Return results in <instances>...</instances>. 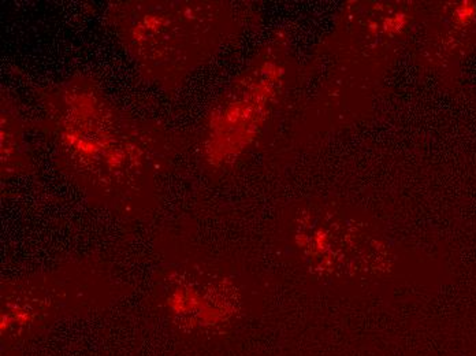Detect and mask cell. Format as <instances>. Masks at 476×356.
Segmentation results:
<instances>
[{"label":"cell","mask_w":476,"mask_h":356,"mask_svg":"<svg viewBox=\"0 0 476 356\" xmlns=\"http://www.w3.org/2000/svg\"><path fill=\"white\" fill-rule=\"evenodd\" d=\"M55 137L62 158L86 181H144L151 163L136 127L91 88L55 95Z\"/></svg>","instance_id":"1"},{"label":"cell","mask_w":476,"mask_h":356,"mask_svg":"<svg viewBox=\"0 0 476 356\" xmlns=\"http://www.w3.org/2000/svg\"><path fill=\"white\" fill-rule=\"evenodd\" d=\"M281 71L272 64L253 70L246 80L238 82L226 100L216 107L210 123L211 159L227 162L250 143L270 110L277 93Z\"/></svg>","instance_id":"2"},{"label":"cell","mask_w":476,"mask_h":356,"mask_svg":"<svg viewBox=\"0 0 476 356\" xmlns=\"http://www.w3.org/2000/svg\"><path fill=\"white\" fill-rule=\"evenodd\" d=\"M345 222L333 221L330 225L309 228L302 238L306 255L327 273H352L365 270L364 252L380 247L374 237L363 235L360 229L345 226Z\"/></svg>","instance_id":"3"}]
</instances>
